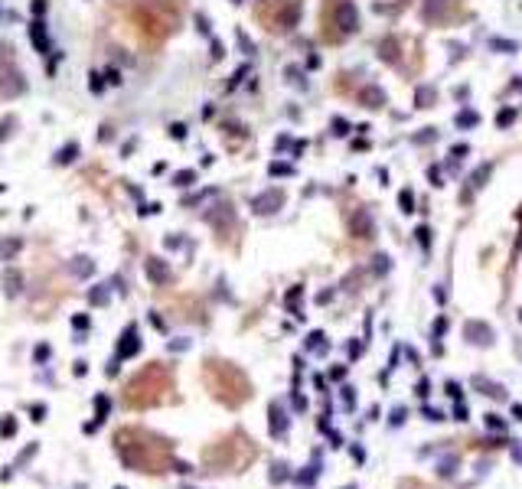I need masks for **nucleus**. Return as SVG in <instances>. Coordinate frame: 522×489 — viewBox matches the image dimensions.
Masks as SVG:
<instances>
[{
	"label": "nucleus",
	"instance_id": "obj_37",
	"mask_svg": "<svg viewBox=\"0 0 522 489\" xmlns=\"http://www.w3.org/2000/svg\"><path fill=\"white\" fill-rule=\"evenodd\" d=\"M444 329H447V320H444V316H441V320H437V323H434V336H441Z\"/></svg>",
	"mask_w": 522,
	"mask_h": 489
},
{
	"label": "nucleus",
	"instance_id": "obj_10",
	"mask_svg": "<svg viewBox=\"0 0 522 489\" xmlns=\"http://www.w3.org/2000/svg\"><path fill=\"white\" fill-rule=\"evenodd\" d=\"M467 339H473L477 346H489L493 329H489L486 323H480V320H470V323H467Z\"/></svg>",
	"mask_w": 522,
	"mask_h": 489
},
{
	"label": "nucleus",
	"instance_id": "obj_26",
	"mask_svg": "<svg viewBox=\"0 0 522 489\" xmlns=\"http://www.w3.org/2000/svg\"><path fill=\"white\" fill-rule=\"evenodd\" d=\"M268 173H271V176H291V166H287V163H278V160H274L271 166H268Z\"/></svg>",
	"mask_w": 522,
	"mask_h": 489
},
{
	"label": "nucleus",
	"instance_id": "obj_12",
	"mask_svg": "<svg viewBox=\"0 0 522 489\" xmlns=\"http://www.w3.org/2000/svg\"><path fill=\"white\" fill-rule=\"evenodd\" d=\"M359 101L369 105V108H382V105H385V91H382L379 85H366L362 91H359Z\"/></svg>",
	"mask_w": 522,
	"mask_h": 489
},
{
	"label": "nucleus",
	"instance_id": "obj_13",
	"mask_svg": "<svg viewBox=\"0 0 522 489\" xmlns=\"http://www.w3.org/2000/svg\"><path fill=\"white\" fill-rule=\"evenodd\" d=\"M353 232H356L359 238H372V218L366 209H359L356 216H353Z\"/></svg>",
	"mask_w": 522,
	"mask_h": 489
},
{
	"label": "nucleus",
	"instance_id": "obj_8",
	"mask_svg": "<svg viewBox=\"0 0 522 489\" xmlns=\"http://www.w3.org/2000/svg\"><path fill=\"white\" fill-rule=\"evenodd\" d=\"M23 88H26V82H23L20 72L13 65H0V98H13V95H20Z\"/></svg>",
	"mask_w": 522,
	"mask_h": 489
},
{
	"label": "nucleus",
	"instance_id": "obj_7",
	"mask_svg": "<svg viewBox=\"0 0 522 489\" xmlns=\"http://www.w3.org/2000/svg\"><path fill=\"white\" fill-rule=\"evenodd\" d=\"M281 206H284L281 189H264V193L251 196V212H258V216H271V212H278Z\"/></svg>",
	"mask_w": 522,
	"mask_h": 489
},
{
	"label": "nucleus",
	"instance_id": "obj_42",
	"mask_svg": "<svg viewBox=\"0 0 522 489\" xmlns=\"http://www.w3.org/2000/svg\"><path fill=\"white\" fill-rule=\"evenodd\" d=\"M0 49H3V46H0Z\"/></svg>",
	"mask_w": 522,
	"mask_h": 489
},
{
	"label": "nucleus",
	"instance_id": "obj_5",
	"mask_svg": "<svg viewBox=\"0 0 522 489\" xmlns=\"http://www.w3.org/2000/svg\"><path fill=\"white\" fill-rule=\"evenodd\" d=\"M454 13H457V0H424L421 3V17L428 23H434V26L447 23Z\"/></svg>",
	"mask_w": 522,
	"mask_h": 489
},
{
	"label": "nucleus",
	"instance_id": "obj_9",
	"mask_svg": "<svg viewBox=\"0 0 522 489\" xmlns=\"http://www.w3.org/2000/svg\"><path fill=\"white\" fill-rule=\"evenodd\" d=\"M144 271H147V277H150L153 284H167V281H170V268H167V261H160V258H147Z\"/></svg>",
	"mask_w": 522,
	"mask_h": 489
},
{
	"label": "nucleus",
	"instance_id": "obj_35",
	"mask_svg": "<svg viewBox=\"0 0 522 489\" xmlns=\"http://www.w3.org/2000/svg\"><path fill=\"white\" fill-rule=\"evenodd\" d=\"M108 300V293L105 290H92V304H105Z\"/></svg>",
	"mask_w": 522,
	"mask_h": 489
},
{
	"label": "nucleus",
	"instance_id": "obj_41",
	"mask_svg": "<svg viewBox=\"0 0 522 489\" xmlns=\"http://www.w3.org/2000/svg\"><path fill=\"white\" fill-rule=\"evenodd\" d=\"M512 417H516V421H522V404H512Z\"/></svg>",
	"mask_w": 522,
	"mask_h": 489
},
{
	"label": "nucleus",
	"instance_id": "obj_6",
	"mask_svg": "<svg viewBox=\"0 0 522 489\" xmlns=\"http://www.w3.org/2000/svg\"><path fill=\"white\" fill-rule=\"evenodd\" d=\"M300 20V0H278V17L271 30H294Z\"/></svg>",
	"mask_w": 522,
	"mask_h": 489
},
{
	"label": "nucleus",
	"instance_id": "obj_18",
	"mask_svg": "<svg viewBox=\"0 0 522 489\" xmlns=\"http://www.w3.org/2000/svg\"><path fill=\"white\" fill-rule=\"evenodd\" d=\"M13 127H20V121H17V114H7V118L0 121V141H10Z\"/></svg>",
	"mask_w": 522,
	"mask_h": 489
},
{
	"label": "nucleus",
	"instance_id": "obj_23",
	"mask_svg": "<svg viewBox=\"0 0 522 489\" xmlns=\"http://www.w3.org/2000/svg\"><path fill=\"white\" fill-rule=\"evenodd\" d=\"M72 274H78V277L92 274V261H88V258H75V264H72Z\"/></svg>",
	"mask_w": 522,
	"mask_h": 489
},
{
	"label": "nucleus",
	"instance_id": "obj_29",
	"mask_svg": "<svg viewBox=\"0 0 522 489\" xmlns=\"http://www.w3.org/2000/svg\"><path fill=\"white\" fill-rule=\"evenodd\" d=\"M46 7H49L46 0H33V7H30V10H33V17H43V13H46Z\"/></svg>",
	"mask_w": 522,
	"mask_h": 489
},
{
	"label": "nucleus",
	"instance_id": "obj_4",
	"mask_svg": "<svg viewBox=\"0 0 522 489\" xmlns=\"http://www.w3.org/2000/svg\"><path fill=\"white\" fill-rule=\"evenodd\" d=\"M323 36L326 39H333V43H339V39H346V36H353V33L359 30V10L353 0H330L326 3V13H323Z\"/></svg>",
	"mask_w": 522,
	"mask_h": 489
},
{
	"label": "nucleus",
	"instance_id": "obj_15",
	"mask_svg": "<svg viewBox=\"0 0 522 489\" xmlns=\"http://www.w3.org/2000/svg\"><path fill=\"white\" fill-rule=\"evenodd\" d=\"M379 55L385 59V62H398V39H385V43L379 46Z\"/></svg>",
	"mask_w": 522,
	"mask_h": 489
},
{
	"label": "nucleus",
	"instance_id": "obj_30",
	"mask_svg": "<svg viewBox=\"0 0 522 489\" xmlns=\"http://www.w3.org/2000/svg\"><path fill=\"white\" fill-rule=\"evenodd\" d=\"M457 124H464V127H467V124H477V114H473V111H464V114L457 118Z\"/></svg>",
	"mask_w": 522,
	"mask_h": 489
},
{
	"label": "nucleus",
	"instance_id": "obj_36",
	"mask_svg": "<svg viewBox=\"0 0 522 489\" xmlns=\"http://www.w3.org/2000/svg\"><path fill=\"white\" fill-rule=\"evenodd\" d=\"M196 26H199V30H203V33H209V20H206V17H203V13H196Z\"/></svg>",
	"mask_w": 522,
	"mask_h": 489
},
{
	"label": "nucleus",
	"instance_id": "obj_20",
	"mask_svg": "<svg viewBox=\"0 0 522 489\" xmlns=\"http://www.w3.org/2000/svg\"><path fill=\"white\" fill-rule=\"evenodd\" d=\"M434 98H437V91H434V88H418L414 101H418V108H431V105H434Z\"/></svg>",
	"mask_w": 522,
	"mask_h": 489
},
{
	"label": "nucleus",
	"instance_id": "obj_2",
	"mask_svg": "<svg viewBox=\"0 0 522 489\" xmlns=\"http://www.w3.org/2000/svg\"><path fill=\"white\" fill-rule=\"evenodd\" d=\"M206 385L216 391L225 404H242L251 395L248 379L232 362H206Z\"/></svg>",
	"mask_w": 522,
	"mask_h": 489
},
{
	"label": "nucleus",
	"instance_id": "obj_31",
	"mask_svg": "<svg viewBox=\"0 0 522 489\" xmlns=\"http://www.w3.org/2000/svg\"><path fill=\"white\" fill-rule=\"evenodd\" d=\"M414 235H418V241H421L424 248H428V245H431V232H428V228H424V225H421V228H418V232H414Z\"/></svg>",
	"mask_w": 522,
	"mask_h": 489
},
{
	"label": "nucleus",
	"instance_id": "obj_24",
	"mask_svg": "<svg viewBox=\"0 0 522 489\" xmlns=\"http://www.w3.org/2000/svg\"><path fill=\"white\" fill-rule=\"evenodd\" d=\"M212 196H219V189H206V193H199V196H189L186 199V206H203L206 199H212Z\"/></svg>",
	"mask_w": 522,
	"mask_h": 489
},
{
	"label": "nucleus",
	"instance_id": "obj_28",
	"mask_svg": "<svg viewBox=\"0 0 522 489\" xmlns=\"http://www.w3.org/2000/svg\"><path fill=\"white\" fill-rule=\"evenodd\" d=\"M346 130H349V124H346V121H343V118H333V134H339V137H343Z\"/></svg>",
	"mask_w": 522,
	"mask_h": 489
},
{
	"label": "nucleus",
	"instance_id": "obj_21",
	"mask_svg": "<svg viewBox=\"0 0 522 489\" xmlns=\"http://www.w3.org/2000/svg\"><path fill=\"white\" fill-rule=\"evenodd\" d=\"M3 284H7V293H17V290H20V284H23V277H20V274H13V271H7V274H3Z\"/></svg>",
	"mask_w": 522,
	"mask_h": 489
},
{
	"label": "nucleus",
	"instance_id": "obj_3",
	"mask_svg": "<svg viewBox=\"0 0 522 489\" xmlns=\"http://www.w3.org/2000/svg\"><path fill=\"white\" fill-rule=\"evenodd\" d=\"M160 391H170V375H167L160 365H147V369L128 385V395H124V398H128V404H134V408H144V404L160 401Z\"/></svg>",
	"mask_w": 522,
	"mask_h": 489
},
{
	"label": "nucleus",
	"instance_id": "obj_34",
	"mask_svg": "<svg viewBox=\"0 0 522 489\" xmlns=\"http://www.w3.org/2000/svg\"><path fill=\"white\" fill-rule=\"evenodd\" d=\"M454 417H457V421H467V404H460V401H457V408H454Z\"/></svg>",
	"mask_w": 522,
	"mask_h": 489
},
{
	"label": "nucleus",
	"instance_id": "obj_33",
	"mask_svg": "<svg viewBox=\"0 0 522 489\" xmlns=\"http://www.w3.org/2000/svg\"><path fill=\"white\" fill-rule=\"evenodd\" d=\"M88 88H92V91H101V88H105L101 75H95V72H92V82H88Z\"/></svg>",
	"mask_w": 522,
	"mask_h": 489
},
{
	"label": "nucleus",
	"instance_id": "obj_14",
	"mask_svg": "<svg viewBox=\"0 0 522 489\" xmlns=\"http://www.w3.org/2000/svg\"><path fill=\"white\" fill-rule=\"evenodd\" d=\"M137 349H141V343H137V329L128 326V333H124V346H118V352H121V356H134Z\"/></svg>",
	"mask_w": 522,
	"mask_h": 489
},
{
	"label": "nucleus",
	"instance_id": "obj_27",
	"mask_svg": "<svg viewBox=\"0 0 522 489\" xmlns=\"http://www.w3.org/2000/svg\"><path fill=\"white\" fill-rule=\"evenodd\" d=\"M235 36H239V46H242V49H245V53H255V43H251V39H248V36H245V33H242V30L235 33Z\"/></svg>",
	"mask_w": 522,
	"mask_h": 489
},
{
	"label": "nucleus",
	"instance_id": "obj_38",
	"mask_svg": "<svg viewBox=\"0 0 522 489\" xmlns=\"http://www.w3.org/2000/svg\"><path fill=\"white\" fill-rule=\"evenodd\" d=\"M512 118H516V111H503V114H500V124H509Z\"/></svg>",
	"mask_w": 522,
	"mask_h": 489
},
{
	"label": "nucleus",
	"instance_id": "obj_1",
	"mask_svg": "<svg viewBox=\"0 0 522 489\" xmlns=\"http://www.w3.org/2000/svg\"><path fill=\"white\" fill-rule=\"evenodd\" d=\"M118 453L130 470H141V473H163V467L170 463V447L167 440L153 434H144L137 427H124L118 431Z\"/></svg>",
	"mask_w": 522,
	"mask_h": 489
},
{
	"label": "nucleus",
	"instance_id": "obj_32",
	"mask_svg": "<svg viewBox=\"0 0 522 489\" xmlns=\"http://www.w3.org/2000/svg\"><path fill=\"white\" fill-rule=\"evenodd\" d=\"M447 395H450V398H457V401H460V395H464V391H460V385H457V381H447Z\"/></svg>",
	"mask_w": 522,
	"mask_h": 489
},
{
	"label": "nucleus",
	"instance_id": "obj_39",
	"mask_svg": "<svg viewBox=\"0 0 522 489\" xmlns=\"http://www.w3.org/2000/svg\"><path fill=\"white\" fill-rule=\"evenodd\" d=\"M170 134H173V137H183L186 127H183V124H173V127H170Z\"/></svg>",
	"mask_w": 522,
	"mask_h": 489
},
{
	"label": "nucleus",
	"instance_id": "obj_11",
	"mask_svg": "<svg viewBox=\"0 0 522 489\" xmlns=\"http://www.w3.org/2000/svg\"><path fill=\"white\" fill-rule=\"evenodd\" d=\"M30 39H33V46H36V53H39V55L49 53V36H46V26H43V20H39V17H36V20H33V26H30Z\"/></svg>",
	"mask_w": 522,
	"mask_h": 489
},
{
	"label": "nucleus",
	"instance_id": "obj_22",
	"mask_svg": "<svg viewBox=\"0 0 522 489\" xmlns=\"http://www.w3.org/2000/svg\"><path fill=\"white\" fill-rule=\"evenodd\" d=\"M398 206H402V212H414V196H411V189H402V193H398Z\"/></svg>",
	"mask_w": 522,
	"mask_h": 489
},
{
	"label": "nucleus",
	"instance_id": "obj_19",
	"mask_svg": "<svg viewBox=\"0 0 522 489\" xmlns=\"http://www.w3.org/2000/svg\"><path fill=\"white\" fill-rule=\"evenodd\" d=\"M75 157H78V144L72 141V144H65L62 150L56 153V163H72V160H75Z\"/></svg>",
	"mask_w": 522,
	"mask_h": 489
},
{
	"label": "nucleus",
	"instance_id": "obj_25",
	"mask_svg": "<svg viewBox=\"0 0 522 489\" xmlns=\"http://www.w3.org/2000/svg\"><path fill=\"white\" fill-rule=\"evenodd\" d=\"M486 427H489V431H500V434H503V431H506V421H503L500 414H486Z\"/></svg>",
	"mask_w": 522,
	"mask_h": 489
},
{
	"label": "nucleus",
	"instance_id": "obj_17",
	"mask_svg": "<svg viewBox=\"0 0 522 489\" xmlns=\"http://www.w3.org/2000/svg\"><path fill=\"white\" fill-rule=\"evenodd\" d=\"M20 251V238H3L0 241V261H10Z\"/></svg>",
	"mask_w": 522,
	"mask_h": 489
},
{
	"label": "nucleus",
	"instance_id": "obj_16",
	"mask_svg": "<svg viewBox=\"0 0 522 489\" xmlns=\"http://www.w3.org/2000/svg\"><path fill=\"white\" fill-rule=\"evenodd\" d=\"M196 180H199V173H196V170H176L170 183H173V186H193Z\"/></svg>",
	"mask_w": 522,
	"mask_h": 489
},
{
	"label": "nucleus",
	"instance_id": "obj_40",
	"mask_svg": "<svg viewBox=\"0 0 522 489\" xmlns=\"http://www.w3.org/2000/svg\"><path fill=\"white\" fill-rule=\"evenodd\" d=\"M431 183H434V186H441V170H437V166L431 170Z\"/></svg>",
	"mask_w": 522,
	"mask_h": 489
}]
</instances>
